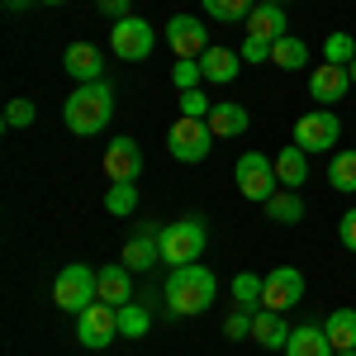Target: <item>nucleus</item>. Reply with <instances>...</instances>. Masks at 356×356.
<instances>
[{"label": "nucleus", "instance_id": "412c9836", "mask_svg": "<svg viewBox=\"0 0 356 356\" xmlns=\"http://www.w3.org/2000/svg\"><path fill=\"white\" fill-rule=\"evenodd\" d=\"M209 134L214 138H238V134H247V110L243 105H233V100H219L214 110H209Z\"/></svg>", "mask_w": 356, "mask_h": 356}, {"label": "nucleus", "instance_id": "f3484780", "mask_svg": "<svg viewBox=\"0 0 356 356\" xmlns=\"http://www.w3.org/2000/svg\"><path fill=\"white\" fill-rule=\"evenodd\" d=\"M290 323H285V314H275V309H257L252 314V337L266 347V352H285V342H290Z\"/></svg>", "mask_w": 356, "mask_h": 356}, {"label": "nucleus", "instance_id": "c756f323", "mask_svg": "<svg viewBox=\"0 0 356 356\" xmlns=\"http://www.w3.org/2000/svg\"><path fill=\"white\" fill-rule=\"evenodd\" d=\"M204 15L219 19V24H238L252 15V0H204Z\"/></svg>", "mask_w": 356, "mask_h": 356}, {"label": "nucleus", "instance_id": "20e7f679", "mask_svg": "<svg viewBox=\"0 0 356 356\" xmlns=\"http://www.w3.org/2000/svg\"><path fill=\"white\" fill-rule=\"evenodd\" d=\"M100 300V271H90L81 261H72V266H62L53 280V304L62 314H81L90 304Z\"/></svg>", "mask_w": 356, "mask_h": 356}, {"label": "nucleus", "instance_id": "e433bc0d", "mask_svg": "<svg viewBox=\"0 0 356 356\" xmlns=\"http://www.w3.org/2000/svg\"><path fill=\"white\" fill-rule=\"evenodd\" d=\"M271 48H275V43H261V38H247V43H243V62H271Z\"/></svg>", "mask_w": 356, "mask_h": 356}, {"label": "nucleus", "instance_id": "f03ea898", "mask_svg": "<svg viewBox=\"0 0 356 356\" xmlns=\"http://www.w3.org/2000/svg\"><path fill=\"white\" fill-rule=\"evenodd\" d=\"M110 119H114V90H110V81L76 86V90L67 95V105H62V124H67L76 138L105 134V124H110Z\"/></svg>", "mask_w": 356, "mask_h": 356}, {"label": "nucleus", "instance_id": "a211bd4d", "mask_svg": "<svg viewBox=\"0 0 356 356\" xmlns=\"http://www.w3.org/2000/svg\"><path fill=\"white\" fill-rule=\"evenodd\" d=\"M275 176H280V191H300L304 181H309V152H304L300 143H285L275 152Z\"/></svg>", "mask_w": 356, "mask_h": 356}, {"label": "nucleus", "instance_id": "b1692460", "mask_svg": "<svg viewBox=\"0 0 356 356\" xmlns=\"http://www.w3.org/2000/svg\"><path fill=\"white\" fill-rule=\"evenodd\" d=\"M328 181H332V191H342V195H352V191H356V147H342V152H332Z\"/></svg>", "mask_w": 356, "mask_h": 356}, {"label": "nucleus", "instance_id": "cd10ccee", "mask_svg": "<svg viewBox=\"0 0 356 356\" xmlns=\"http://www.w3.org/2000/svg\"><path fill=\"white\" fill-rule=\"evenodd\" d=\"M323 62H332V67H352L356 62V38L347 29H337V33L323 38Z\"/></svg>", "mask_w": 356, "mask_h": 356}, {"label": "nucleus", "instance_id": "a19ab883", "mask_svg": "<svg viewBox=\"0 0 356 356\" xmlns=\"http://www.w3.org/2000/svg\"><path fill=\"white\" fill-rule=\"evenodd\" d=\"M38 5H67V0H38Z\"/></svg>", "mask_w": 356, "mask_h": 356}, {"label": "nucleus", "instance_id": "f257e3e1", "mask_svg": "<svg viewBox=\"0 0 356 356\" xmlns=\"http://www.w3.org/2000/svg\"><path fill=\"white\" fill-rule=\"evenodd\" d=\"M214 295H219L214 271H204L200 261H191V266H171V275H166V285H162V300H166V309H171L176 318L204 314V309L214 304Z\"/></svg>", "mask_w": 356, "mask_h": 356}, {"label": "nucleus", "instance_id": "39448f33", "mask_svg": "<svg viewBox=\"0 0 356 356\" xmlns=\"http://www.w3.org/2000/svg\"><path fill=\"white\" fill-rule=\"evenodd\" d=\"M233 176H238L243 200H252V204H266V200L280 191L275 157H266V152H243V157H238V166H233Z\"/></svg>", "mask_w": 356, "mask_h": 356}, {"label": "nucleus", "instance_id": "0eeeda50", "mask_svg": "<svg viewBox=\"0 0 356 356\" xmlns=\"http://www.w3.org/2000/svg\"><path fill=\"white\" fill-rule=\"evenodd\" d=\"M114 337H119V309H114V304L95 300L90 309H81V314H76V342H81V347L105 352Z\"/></svg>", "mask_w": 356, "mask_h": 356}, {"label": "nucleus", "instance_id": "72a5a7b5", "mask_svg": "<svg viewBox=\"0 0 356 356\" xmlns=\"http://www.w3.org/2000/svg\"><path fill=\"white\" fill-rule=\"evenodd\" d=\"M223 337H228V342H243V337H252V314H247V309H233V314L223 318Z\"/></svg>", "mask_w": 356, "mask_h": 356}, {"label": "nucleus", "instance_id": "4c0bfd02", "mask_svg": "<svg viewBox=\"0 0 356 356\" xmlns=\"http://www.w3.org/2000/svg\"><path fill=\"white\" fill-rule=\"evenodd\" d=\"M337 238H342V247H352V252H356V209H347V214H342V223H337Z\"/></svg>", "mask_w": 356, "mask_h": 356}, {"label": "nucleus", "instance_id": "dca6fc26", "mask_svg": "<svg viewBox=\"0 0 356 356\" xmlns=\"http://www.w3.org/2000/svg\"><path fill=\"white\" fill-rule=\"evenodd\" d=\"M285 5H261L257 0V10L247 15V38H261V43H280L285 38Z\"/></svg>", "mask_w": 356, "mask_h": 356}, {"label": "nucleus", "instance_id": "aec40b11", "mask_svg": "<svg viewBox=\"0 0 356 356\" xmlns=\"http://www.w3.org/2000/svg\"><path fill=\"white\" fill-rule=\"evenodd\" d=\"M200 67H204V81L228 86V81H238V72H243V53H228V48H209V53L200 57Z\"/></svg>", "mask_w": 356, "mask_h": 356}, {"label": "nucleus", "instance_id": "7ed1b4c3", "mask_svg": "<svg viewBox=\"0 0 356 356\" xmlns=\"http://www.w3.org/2000/svg\"><path fill=\"white\" fill-rule=\"evenodd\" d=\"M204 243H209V228H204V219H195V214L166 223L162 233H157V247H162L166 266H191V261H200L204 257Z\"/></svg>", "mask_w": 356, "mask_h": 356}, {"label": "nucleus", "instance_id": "473e14b6", "mask_svg": "<svg viewBox=\"0 0 356 356\" xmlns=\"http://www.w3.org/2000/svg\"><path fill=\"white\" fill-rule=\"evenodd\" d=\"M33 119H38V105L33 100H10L5 105V129H29Z\"/></svg>", "mask_w": 356, "mask_h": 356}, {"label": "nucleus", "instance_id": "ddd939ff", "mask_svg": "<svg viewBox=\"0 0 356 356\" xmlns=\"http://www.w3.org/2000/svg\"><path fill=\"white\" fill-rule=\"evenodd\" d=\"M105 176L110 181H138L143 176V147L134 138H114L105 147Z\"/></svg>", "mask_w": 356, "mask_h": 356}, {"label": "nucleus", "instance_id": "9d476101", "mask_svg": "<svg viewBox=\"0 0 356 356\" xmlns=\"http://www.w3.org/2000/svg\"><path fill=\"white\" fill-rule=\"evenodd\" d=\"M266 285H261V309H275V314H285V309H295L304 300V275L295 266H275L271 275H261Z\"/></svg>", "mask_w": 356, "mask_h": 356}, {"label": "nucleus", "instance_id": "1a4fd4ad", "mask_svg": "<svg viewBox=\"0 0 356 356\" xmlns=\"http://www.w3.org/2000/svg\"><path fill=\"white\" fill-rule=\"evenodd\" d=\"M337 138H342V119L332 110H309L295 124V143H300L304 152H332Z\"/></svg>", "mask_w": 356, "mask_h": 356}, {"label": "nucleus", "instance_id": "6e6552de", "mask_svg": "<svg viewBox=\"0 0 356 356\" xmlns=\"http://www.w3.org/2000/svg\"><path fill=\"white\" fill-rule=\"evenodd\" d=\"M110 48H114V57H124V62H143V57L157 48V33H152L147 19L129 15V19H119V24L110 29Z\"/></svg>", "mask_w": 356, "mask_h": 356}, {"label": "nucleus", "instance_id": "2eb2a0df", "mask_svg": "<svg viewBox=\"0 0 356 356\" xmlns=\"http://www.w3.org/2000/svg\"><path fill=\"white\" fill-rule=\"evenodd\" d=\"M347 90H352V72H347V67H332V62L314 67V76H309V95H314L318 105H337Z\"/></svg>", "mask_w": 356, "mask_h": 356}, {"label": "nucleus", "instance_id": "6ab92c4d", "mask_svg": "<svg viewBox=\"0 0 356 356\" xmlns=\"http://www.w3.org/2000/svg\"><path fill=\"white\" fill-rule=\"evenodd\" d=\"M100 300L114 304V309H124V304H134V271L119 261V266H100Z\"/></svg>", "mask_w": 356, "mask_h": 356}, {"label": "nucleus", "instance_id": "37998d69", "mask_svg": "<svg viewBox=\"0 0 356 356\" xmlns=\"http://www.w3.org/2000/svg\"><path fill=\"white\" fill-rule=\"evenodd\" d=\"M332 356H356V352H332Z\"/></svg>", "mask_w": 356, "mask_h": 356}, {"label": "nucleus", "instance_id": "9b49d317", "mask_svg": "<svg viewBox=\"0 0 356 356\" xmlns=\"http://www.w3.org/2000/svg\"><path fill=\"white\" fill-rule=\"evenodd\" d=\"M166 43H171V53H176V57L200 62V57L209 53V29L200 24L195 15H176V19L166 24Z\"/></svg>", "mask_w": 356, "mask_h": 356}, {"label": "nucleus", "instance_id": "c9c22d12", "mask_svg": "<svg viewBox=\"0 0 356 356\" xmlns=\"http://www.w3.org/2000/svg\"><path fill=\"white\" fill-rule=\"evenodd\" d=\"M95 10H100V15H110L114 24H119V19H129V15H134V0H95Z\"/></svg>", "mask_w": 356, "mask_h": 356}, {"label": "nucleus", "instance_id": "393cba45", "mask_svg": "<svg viewBox=\"0 0 356 356\" xmlns=\"http://www.w3.org/2000/svg\"><path fill=\"white\" fill-rule=\"evenodd\" d=\"M266 219H275V223H300L304 219L300 191H275L271 200H266Z\"/></svg>", "mask_w": 356, "mask_h": 356}, {"label": "nucleus", "instance_id": "ea45409f", "mask_svg": "<svg viewBox=\"0 0 356 356\" xmlns=\"http://www.w3.org/2000/svg\"><path fill=\"white\" fill-rule=\"evenodd\" d=\"M261 5H290V0H261Z\"/></svg>", "mask_w": 356, "mask_h": 356}, {"label": "nucleus", "instance_id": "7c9ffc66", "mask_svg": "<svg viewBox=\"0 0 356 356\" xmlns=\"http://www.w3.org/2000/svg\"><path fill=\"white\" fill-rule=\"evenodd\" d=\"M261 285H266V280H257L252 271L233 275V300H238V309H247V314H252V309L261 304Z\"/></svg>", "mask_w": 356, "mask_h": 356}, {"label": "nucleus", "instance_id": "4be33fe9", "mask_svg": "<svg viewBox=\"0 0 356 356\" xmlns=\"http://www.w3.org/2000/svg\"><path fill=\"white\" fill-rule=\"evenodd\" d=\"M285 356H332V342L323 328H314V323H304V328L290 332V342H285Z\"/></svg>", "mask_w": 356, "mask_h": 356}, {"label": "nucleus", "instance_id": "79ce46f5", "mask_svg": "<svg viewBox=\"0 0 356 356\" xmlns=\"http://www.w3.org/2000/svg\"><path fill=\"white\" fill-rule=\"evenodd\" d=\"M347 72H352V86H356V62H352V67H347Z\"/></svg>", "mask_w": 356, "mask_h": 356}, {"label": "nucleus", "instance_id": "f8f14e48", "mask_svg": "<svg viewBox=\"0 0 356 356\" xmlns=\"http://www.w3.org/2000/svg\"><path fill=\"white\" fill-rule=\"evenodd\" d=\"M157 233H162V228H152V223H143V228H138L134 238H129V243H124V252H119V257H124V266H129V271H152V266H157V261H162V247H157Z\"/></svg>", "mask_w": 356, "mask_h": 356}, {"label": "nucleus", "instance_id": "4468645a", "mask_svg": "<svg viewBox=\"0 0 356 356\" xmlns=\"http://www.w3.org/2000/svg\"><path fill=\"white\" fill-rule=\"evenodd\" d=\"M62 67H67V76H76V81H105V53L95 48V43H67V53H62Z\"/></svg>", "mask_w": 356, "mask_h": 356}, {"label": "nucleus", "instance_id": "c85d7f7f", "mask_svg": "<svg viewBox=\"0 0 356 356\" xmlns=\"http://www.w3.org/2000/svg\"><path fill=\"white\" fill-rule=\"evenodd\" d=\"M147 328H152L147 304H124L119 309V337H147Z\"/></svg>", "mask_w": 356, "mask_h": 356}, {"label": "nucleus", "instance_id": "58836bf2", "mask_svg": "<svg viewBox=\"0 0 356 356\" xmlns=\"http://www.w3.org/2000/svg\"><path fill=\"white\" fill-rule=\"evenodd\" d=\"M5 5H10V10H19V5H24V0H5Z\"/></svg>", "mask_w": 356, "mask_h": 356}, {"label": "nucleus", "instance_id": "a878e982", "mask_svg": "<svg viewBox=\"0 0 356 356\" xmlns=\"http://www.w3.org/2000/svg\"><path fill=\"white\" fill-rule=\"evenodd\" d=\"M105 209H110L114 219H129L138 209V181H110V191H105Z\"/></svg>", "mask_w": 356, "mask_h": 356}, {"label": "nucleus", "instance_id": "bb28decb", "mask_svg": "<svg viewBox=\"0 0 356 356\" xmlns=\"http://www.w3.org/2000/svg\"><path fill=\"white\" fill-rule=\"evenodd\" d=\"M271 62L280 67V72H300V67H309V48H304L295 33H285V38L271 48Z\"/></svg>", "mask_w": 356, "mask_h": 356}, {"label": "nucleus", "instance_id": "423d86ee", "mask_svg": "<svg viewBox=\"0 0 356 356\" xmlns=\"http://www.w3.org/2000/svg\"><path fill=\"white\" fill-rule=\"evenodd\" d=\"M209 147H214V134H209V124L204 119H191V114H181L176 124H171V134H166V152L176 157V162H204L209 157Z\"/></svg>", "mask_w": 356, "mask_h": 356}, {"label": "nucleus", "instance_id": "f704fd0d", "mask_svg": "<svg viewBox=\"0 0 356 356\" xmlns=\"http://www.w3.org/2000/svg\"><path fill=\"white\" fill-rule=\"evenodd\" d=\"M209 100L200 95V90H181V114H191V119H209Z\"/></svg>", "mask_w": 356, "mask_h": 356}, {"label": "nucleus", "instance_id": "5701e85b", "mask_svg": "<svg viewBox=\"0 0 356 356\" xmlns=\"http://www.w3.org/2000/svg\"><path fill=\"white\" fill-rule=\"evenodd\" d=\"M323 332H328L332 352H356V309H332Z\"/></svg>", "mask_w": 356, "mask_h": 356}, {"label": "nucleus", "instance_id": "2f4dec72", "mask_svg": "<svg viewBox=\"0 0 356 356\" xmlns=\"http://www.w3.org/2000/svg\"><path fill=\"white\" fill-rule=\"evenodd\" d=\"M200 81H204V67L191 62V57H176V67H171V86H176V90H195Z\"/></svg>", "mask_w": 356, "mask_h": 356}]
</instances>
